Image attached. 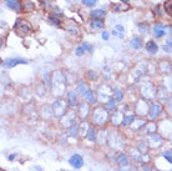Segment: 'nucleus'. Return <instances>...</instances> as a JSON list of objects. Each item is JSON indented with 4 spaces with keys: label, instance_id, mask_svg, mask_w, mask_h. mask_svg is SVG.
<instances>
[{
    "label": "nucleus",
    "instance_id": "6e6552de",
    "mask_svg": "<svg viewBox=\"0 0 172 171\" xmlns=\"http://www.w3.org/2000/svg\"><path fill=\"white\" fill-rule=\"evenodd\" d=\"M130 45H131V48L133 49H141L142 46V40H141V37H138V36H135V37H132L131 41H130Z\"/></svg>",
    "mask_w": 172,
    "mask_h": 171
},
{
    "label": "nucleus",
    "instance_id": "412c9836",
    "mask_svg": "<svg viewBox=\"0 0 172 171\" xmlns=\"http://www.w3.org/2000/svg\"><path fill=\"white\" fill-rule=\"evenodd\" d=\"M49 21H50V24H54V25H56V26L60 25V21H59L56 18H52V16H49Z\"/></svg>",
    "mask_w": 172,
    "mask_h": 171
},
{
    "label": "nucleus",
    "instance_id": "b1692460",
    "mask_svg": "<svg viewBox=\"0 0 172 171\" xmlns=\"http://www.w3.org/2000/svg\"><path fill=\"white\" fill-rule=\"evenodd\" d=\"M115 105H116L115 100H110V102H108V104H107V109H110V110H112V109H115Z\"/></svg>",
    "mask_w": 172,
    "mask_h": 171
},
{
    "label": "nucleus",
    "instance_id": "a878e982",
    "mask_svg": "<svg viewBox=\"0 0 172 171\" xmlns=\"http://www.w3.org/2000/svg\"><path fill=\"white\" fill-rule=\"evenodd\" d=\"M102 39H104V40H107V39H108V34H107L106 31L102 33Z\"/></svg>",
    "mask_w": 172,
    "mask_h": 171
},
{
    "label": "nucleus",
    "instance_id": "4468645a",
    "mask_svg": "<svg viewBox=\"0 0 172 171\" xmlns=\"http://www.w3.org/2000/svg\"><path fill=\"white\" fill-rule=\"evenodd\" d=\"M163 50H166L167 53H171V50H172V39H169L166 41V44L163 45Z\"/></svg>",
    "mask_w": 172,
    "mask_h": 171
},
{
    "label": "nucleus",
    "instance_id": "c85d7f7f",
    "mask_svg": "<svg viewBox=\"0 0 172 171\" xmlns=\"http://www.w3.org/2000/svg\"><path fill=\"white\" fill-rule=\"evenodd\" d=\"M170 30H171V31H170V33H171V34H172V26H171V28H170Z\"/></svg>",
    "mask_w": 172,
    "mask_h": 171
},
{
    "label": "nucleus",
    "instance_id": "bb28decb",
    "mask_svg": "<svg viewBox=\"0 0 172 171\" xmlns=\"http://www.w3.org/2000/svg\"><path fill=\"white\" fill-rule=\"evenodd\" d=\"M15 157H16V154H14V155H10L9 156V160H12V159H15Z\"/></svg>",
    "mask_w": 172,
    "mask_h": 171
},
{
    "label": "nucleus",
    "instance_id": "2eb2a0df",
    "mask_svg": "<svg viewBox=\"0 0 172 171\" xmlns=\"http://www.w3.org/2000/svg\"><path fill=\"white\" fill-rule=\"evenodd\" d=\"M133 120H135V115H130V116H126V118L124 119V121H122V124L124 125H130L131 124Z\"/></svg>",
    "mask_w": 172,
    "mask_h": 171
},
{
    "label": "nucleus",
    "instance_id": "39448f33",
    "mask_svg": "<svg viewBox=\"0 0 172 171\" xmlns=\"http://www.w3.org/2000/svg\"><path fill=\"white\" fill-rule=\"evenodd\" d=\"M165 26L161 24H157L153 26V35L156 37H162L163 35H165Z\"/></svg>",
    "mask_w": 172,
    "mask_h": 171
},
{
    "label": "nucleus",
    "instance_id": "c756f323",
    "mask_svg": "<svg viewBox=\"0 0 172 171\" xmlns=\"http://www.w3.org/2000/svg\"><path fill=\"white\" fill-rule=\"evenodd\" d=\"M65 171H66V170H65Z\"/></svg>",
    "mask_w": 172,
    "mask_h": 171
},
{
    "label": "nucleus",
    "instance_id": "dca6fc26",
    "mask_svg": "<svg viewBox=\"0 0 172 171\" xmlns=\"http://www.w3.org/2000/svg\"><path fill=\"white\" fill-rule=\"evenodd\" d=\"M163 157L172 164V150H169V151H166V152H163Z\"/></svg>",
    "mask_w": 172,
    "mask_h": 171
},
{
    "label": "nucleus",
    "instance_id": "f8f14e48",
    "mask_svg": "<svg viewBox=\"0 0 172 171\" xmlns=\"http://www.w3.org/2000/svg\"><path fill=\"white\" fill-rule=\"evenodd\" d=\"M85 98L87 99V101L89 102H91V104H94V102H96V99H95V95H94V91L92 90H87V93H86V95H85Z\"/></svg>",
    "mask_w": 172,
    "mask_h": 171
},
{
    "label": "nucleus",
    "instance_id": "cd10ccee",
    "mask_svg": "<svg viewBox=\"0 0 172 171\" xmlns=\"http://www.w3.org/2000/svg\"><path fill=\"white\" fill-rule=\"evenodd\" d=\"M121 1H124V3H127V1H128V0H121Z\"/></svg>",
    "mask_w": 172,
    "mask_h": 171
},
{
    "label": "nucleus",
    "instance_id": "f257e3e1",
    "mask_svg": "<svg viewBox=\"0 0 172 171\" xmlns=\"http://www.w3.org/2000/svg\"><path fill=\"white\" fill-rule=\"evenodd\" d=\"M26 60L25 59H19V57H15V59H6L5 61L3 62V66L5 68H14L18 64H26Z\"/></svg>",
    "mask_w": 172,
    "mask_h": 171
},
{
    "label": "nucleus",
    "instance_id": "7ed1b4c3",
    "mask_svg": "<svg viewBox=\"0 0 172 171\" xmlns=\"http://www.w3.org/2000/svg\"><path fill=\"white\" fill-rule=\"evenodd\" d=\"M5 4L14 11H20L21 10V4L19 0H5Z\"/></svg>",
    "mask_w": 172,
    "mask_h": 171
},
{
    "label": "nucleus",
    "instance_id": "6ab92c4d",
    "mask_svg": "<svg viewBox=\"0 0 172 171\" xmlns=\"http://www.w3.org/2000/svg\"><path fill=\"white\" fill-rule=\"evenodd\" d=\"M84 53H85V49L82 48V45H81V46H77L76 50H75V54H76L77 56H81Z\"/></svg>",
    "mask_w": 172,
    "mask_h": 171
},
{
    "label": "nucleus",
    "instance_id": "5701e85b",
    "mask_svg": "<svg viewBox=\"0 0 172 171\" xmlns=\"http://www.w3.org/2000/svg\"><path fill=\"white\" fill-rule=\"evenodd\" d=\"M115 95H116V98H117V100H119V101H121V100H122V93H121V90L116 89V90H115Z\"/></svg>",
    "mask_w": 172,
    "mask_h": 171
},
{
    "label": "nucleus",
    "instance_id": "4be33fe9",
    "mask_svg": "<svg viewBox=\"0 0 172 171\" xmlns=\"http://www.w3.org/2000/svg\"><path fill=\"white\" fill-rule=\"evenodd\" d=\"M165 9H166V11L169 12L170 15H172V1H170V3H167V4H166Z\"/></svg>",
    "mask_w": 172,
    "mask_h": 171
},
{
    "label": "nucleus",
    "instance_id": "9d476101",
    "mask_svg": "<svg viewBox=\"0 0 172 171\" xmlns=\"http://www.w3.org/2000/svg\"><path fill=\"white\" fill-rule=\"evenodd\" d=\"M69 104H70V106H73V107H75L77 105L76 95H75L74 91H70V93H69Z\"/></svg>",
    "mask_w": 172,
    "mask_h": 171
},
{
    "label": "nucleus",
    "instance_id": "aec40b11",
    "mask_svg": "<svg viewBox=\"0 0 172 171\" xmlns=\"http://www.w3.org/2000/svg\"><path fill=\"white\" fill-rule=\"evenodd\" d=\"M82 3L85 4L86 6H94L96 4V0H82Z\"/></svg>",
    "mask_w": 172,
    "mask_h": 171
},
{
    "label": "nucleus",
    "instance_id": "1a4fd4ad",
    "mask_svg": "<svg viewBox=\"0 0 172 171\" xmlns=\"http://www.w3.org/2000/svg\"><path fill=\"white\" fill-rule=\"evenodd\" d=\"M117 161H119V164L121 166H127L128 165V159L126 155H124V154H120L119 156H117Z\"/></svg>",
    "mask_w": 172,
    "mask_h": 171
},
{
    "label": "nucleus",
    "instance_id": "393cba45",
    "mask_svg": "<svg viewBox=\"0 0 172 171\" xmlns=\"http://www.w3.org/2000/svg\"><path fill=\"white\" fill-rule=\"evenodd\" d=\"M126 9V8H124V5H114V11H121Z\"/></svg>",
    "mask_w": 172,
    "mask_h": 171
},
{
    "label": "nucleus",
    "instance_id": "423d86ee",
    "mask_svg": "<svg viewBox=\"0 0 172 171\" xmlns=\"http://www.w3.org/2000/svg\"><path fill=\"white\" fill-rule=\"evenodd\" d=\"M90 26L92 29H101L104 28V20L100 18H92L90 21Z\"/></svg>",
    "mask_w": 172,
    "mask_h": 171
},
{
    "label": "nucleus",
    "instance_id": "f3484780",
    "mask_svg": "<svg viewBox=\"0 0 172 171\" xmlns=\"http://www.w3.org/2000/svg\"><path fill=\"white\" fill-rule=\"evenodd\" d=\"M82 48L85 49V51H87V53H92V51H94V46L90 45L89 43H84L82 44Z\"/></svg>",
    "mask_w": 172,
    "mask_h": 171
},
{
    "label": "nucleus",
    "instance_id": "20e7f679",
    "mask_svg": "<svg viewBox=\"0 0 172 171\" xmlns=\"http://www.w3.org/2000/svg\"><path fill=\"white\" fill-rule=\"evenodd\" d=\"M161 112V107L158 104H151V112H150V119H156Z\"/></svg>",
    "mask_w": 172,
    "mask_h": 171
},
{
    "label": "nucleus",
    "instance_id": "f03ea898",
    "mask_svg": "<svg viewBox=\"0 0 172 171\" xmlns=\"http://www.w3.org/2000/svg\"><path fill=\"white\" fill-rule=\"evenodd\" d=\"M69 162H70V165H71V166H74L75 169H80L81 166L84 165L82 157H81L80 155H77V154H75V155L71 156V157H70V160H69Z\"/></svg>",
    "mask_w": 172,
    "mask_h": 171
},
{
    "label": "nucleus",
    "instance_id": "ddd939ff",
    "mask_svg": "<svg viewBox=\"0 0 172 171\" xmlns=\"http://www.w3.org/2000/svg\"><path fill=\"white\" fill-rule=\"evenodd\" d=\"M90 141H95V137H96V130L95 127H90L89 129V135H87Z\"/></svg>",
    "mask_w": 172,
    "mask_h": 171
},
{
    "label": "nucleus",
    "instance_id": "9b49d317",
    "mask_svg": "<svg viewBox=\"0 0 172 171\" xmlns=\"http://www.w3.org/2000/svg\"><path fill=\"white\" fill-rule=\"evenodd\" d=\"M105 15H106V12H105L104 10H101V9H96L94 11H91V16H92V18H100V19H101L102 16H105Z\"/></svg>",
    "mask_w": 172,
    "mask_h": 171
},
{
    "label": "nucleus",
    "instance_id": "a211bd4d",
    "mask_svg": "<svg viewBox=\"0 0 172 171\" xmlns=\"http://www.w3.org/2000/svg\"><path fill=\"white\" fill-rule=\"evenodd\" d=\"M79 90H80V94L82 95V96H85L86 93H87V90H86L85 84H84V82H80V84H79Z\"/></svg>",
    "mask_w": 172,
    "mask_h": 171
},
{
    "label": "nucleus",
    "instance_id": "0eeeda50",
    "mask_svg": "<svg viewBox=\"0 0 172 171\" xmlns=\"http://www.w3.org/2000/svg\"><path fill=\"white\" fill-rule=\"evenodd\" d=\"M146 50L149 51V54L153 55V54H156V53H157L158 46H157V44L155 43V41H149V43L146 44Z\"/></svg>",
    "mask_w": 172,
    "mask_h": 171
}]
</instances>
